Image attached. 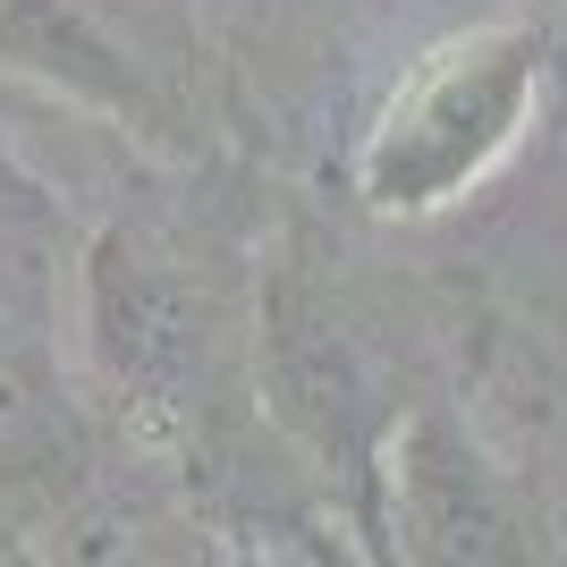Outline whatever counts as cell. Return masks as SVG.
<instances>
[{"instance_id":"cell-1","label":"cell","mask_w":567,"mask_h":567,"mask_svg":"<svg viewBox=\"0 0 567 567\" xmlns=\"http://www.w3.org/2000/svg\"><path fill=\"white\" fill-rule=\"evenodd\" d=\"M550 76V25L543 18H492L466 25L450 43H432L424 60H406V76L381 94L373 127L355 136V195L381 220H424L450 213L466 187H483L517 136L534 127Z\"/></svg>"},{"instance_id":"cell-3","label":"cell","mask_w":567,"mask_h":567,"mask_svg":"<svg viewBox=\"0 0 567 567\" xmlns=\"http://www.w3.org/2000/svg\"><path fill=\"white\" fill-rule=\"evenodd\" d=\"M85 339L144 441H195L213 399V306L178 255L144 229H102L85 246Z\"/></svg>"},{"instance_id":"cell-5","label":"cell","mask_w":567,"mask_h":567,"mask_svg":"<svg viewBox=\"0 0 567 567\" xmlns=\"http://www.w3.org/2000/svg\"><path fill=\"white\" fill-rule=\"evenodd\" d=\"M51 271L60 262L43 204L0 169V499H43L85 466V432L60 381Z\"/></svg>"},{"instance_id":"cell-4","label":"cell","mask_w":567,"mask_h":567,"mask_svg":"<svg viewBox=\"0 0 567 567\" xmlns=\"http://www.w3.org/2000/svg\"><path fill=\"white\" fill-rule=\"evenodd\" d=\"M373 534L399 559H450V567H492V559H534V499L466 432L450 399L399 406L373 466Z\"/></svg>"},{"instance_id":"cell-2","label":"cell","mask_w":567,"mask_h":567,"mask_svg":"<svg viewBox=\"0 0 567 567\" xmlns=\"http://www.w3.org/2000/svg\"><path fill=\"white\" fill-rule=\"evenodd\" d=\"M255 364H262V399H271L280 432L313 457L322 483L348 492L355 525L373 534V466H381L390 424H399V399H390L381 348L364 339V322L339 297V280H322V262L288 255L271 271Z\"/></svg>"}]
</instances>
